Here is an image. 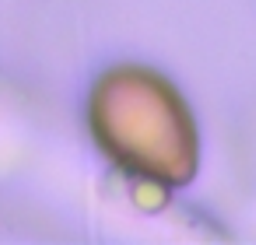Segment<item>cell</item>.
<instances>
[{
  "label": "cell",
  "mask_w": 256,
  "mask_h": 245,
  "mask_svg": "<svg viewBox=\"0 0 256 245\" xmlns=\"http://www.w3.org/2000/svg\"><path fill=\"white\" fill-rule=\"evenodd\" d=\"M88 119L102 151L137 179L179 189L196 175V123L165 77L140 67L109 70L92 91Z\"/></svg>",
  "instance_id": "obj_1"
}]
</instances>
